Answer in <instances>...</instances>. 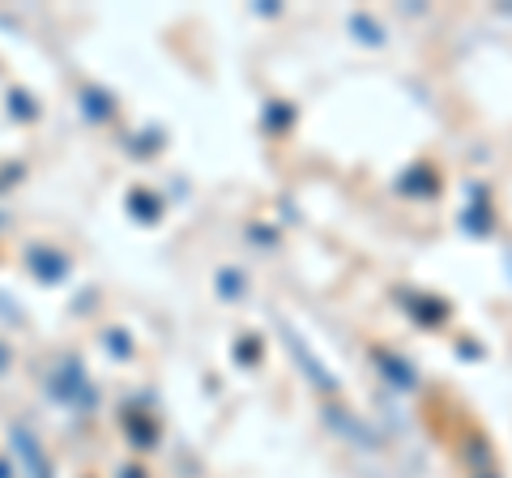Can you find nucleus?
<instances>
[{
	"label": "nucleus",
	"instance_id": "nucleus-1",
	"mask_svg": "<svg viewBox=\"0 0 512 478\" xmlns=\"http://www.w3.org/2000/svg\"><path fill=\"white\" fill-rule=\"evenodd\" d=\"M13 444H18V453L26 457V466H30V474H35V478H47V470H43V453H39V444H35V440H30L26 432H18V436H13Z\"/></svg>",
	"mask_w": 512,
	"mask_h": 478
}]
</instances>
